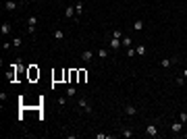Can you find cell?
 <instances>
[{"instance_id":"6da1fadb","label":"cell","mask_w":187,"mask_h":139,"mask_svg":"<svg viewBox=\"0 0 187 139\" xmlns=\"http://www.w3.org/2000/svg\"><path fill=\"white\" fill-rule=\"evenodd\" d=\"M77 106L81 108V110H85L88 114H94V108H92V104L85 100V98H77Z\"/></svg>"},{"instance_id":"7a4b0ae2","label":"cell","mask_w":187,"mask_h":139,"mask_svg":"<svg viewBox=\"0 0 187 139\" xmlns=\"http://www.w3.org/2000/svg\"><path fill=\"white\" fill-rule=\"evenodd\" d=\"M123 112H125V116H135V114H137V106H133L131 102H125Z\"/></svg>"},{"instance_id":"3957f363","label":"cell","mask_w":187,"mask_h":139,"mask_svg":"<svg viewBox=\"0 0 187 139\" xmlns=\"http://www.w3.org/2000/svg\"><path fill=\"white\" fill-rule=\"evenodd\" d=\"M145 135H148V137H158V135H160V133H158V127H156L154 123H148V125H145Z\"/></svg>"},{"instance_id":"277c9868","label":"cell","mask_w":187,"mask_h":139,"mask_svg":"<svg viewBox=\"0 0 187 139\" xmlns=\"http://www.w3.org/2000/svg\"><path fill=\"white\" fill-rule=\"evenodd\" d=\"M36 27H38V17H29L27 19V33H36Z\"/></svg>"},{"instance_id":"5b68a950","label":"cell","mask_w":187,"mask_h":139,"mask_svg":"<svg viewBox=\"0 0 187 139\" xmlns=\"http://www.w3.org/2000/svg\"><path fill=\"white\" fill-rule=\"evenodd\" d=\"M19 6H21V4H19L17 0H4V8H6L8 13H13V10H17Z\"/></svg>"},{"instance_id":"8992f818","label":"cell","mask_w":187,"mask_h":139,"mask_svg":"<svg viewBox=\"0 0 187 139\" xmlns=\"http://www.w3.org/2000/svg\"><path fill=\"white\" fill-rule=\"evenodd\" d=\"M65 17H67V19H75V21H77V13H75V6H71V4H69V6L65 8Z\"/></svg>"},{"instance_id":"52a82bcc","label":"cell","mask_w":187,"mask_h":139,"mask_svg":"<svg viewBox=\"0 0 187 139\" xmlns=\"http://www.w3.org/2000/svg\"><path fill=\"white\" fill-rule=\"evenodd\" d=\"M175 62H177V56H173V58H162V60H160V67H162V69H168V67L175 64Z\"/></svg>"},{"instance_id":"ba28073f","label":"cell","mask_w":187,"mask_h":139,"mask_svg":"<svg viewBox=\"0 0 187 139\" xmlns=\"http://www.w3.org/2000/svg\"><path fill=\"white\" fill-rule=\"evenodd\" d=\"M81 60H85V62L90 64V62L94 60V52L92 50H83V52H81Z\"/></svg>"},{"instance_id":"9c48e42d","label":"cell","mask_w":187,"mask_h":139,"mask_svg":"<svg viewBox=\"0 0 187 139\" xmlns=\"http://www.w3.org/2000/svg\"><path fill=\"white\" fill-rule=\"evenodd\" d=\"M121 46L125 48H133V40H131V35H123V40H121Z\"/></svg>"},{"instance_id":"30bf717a","label":"cell","mask_w":187,"mask_h":139,"mask_svg":"<svg viewBox=\"0 0 187 139\" xmlns=\"http://www.w3.org/2000/svg\"><path fill=\"white\" fill-rule=\"evenodd\" d=\"M38 77H40V71H38V67H36V64H31V67H29V79H31V81H36Z\"/></svg>"},{"instance_id":"8fae6325","label":"cell","mask_w":187,"mask_h":139,"mask_svg":"<svg viewBox=\"0 0 187 139\" xmlns=\"http://www.w3.org/2000/svg\"><path fill=\"white\" fill-rule=\"evenodd\" d=\"M121 135H123L125 139H131V137H133V129H129V127H123V129H121Z\"/></svg>"},{"instance_id":"7c38bea8","label":"cell","mask_w":187,"mask_h":139,"mask_svg":"<svg viewBox=\"0 0 187 139\" xmlns=\"http://www.w3.org/2000/svg\"><path fill=\"white\" fill-rule=\"evenodd\" d=\"M171 131H173V133H181V131H183V123H181V121H179V123H173V125H171Z\"/></svg>"},{"instance_id":"4fadbf2b","label":"cell","mask_w":187,"mask_h":139,"mask_svg":"<svg viewBox=\"0 0 187 139\" xmlns=\"http://www.w3.org/2000/svg\"><path fill=\"white\" fill-rule=\"evenodd\" d=\"M110 50H121V40L110 38Z\"/></svg>"},{"instance_id":"5bb4252c","label":"cell","mask_w":187,"mask_h":139,"mask_svg":"<svg viewBox=\"0 0 187 139\" xmlns=\"http://www.w3.org/2000/svg\"><path fill=\"white\" fill-rule=\"evenodd\" d=\"M135 52H137V56H145V54H148V48L143 46V44H137Z\"/></svg>"},{"instance_id":"9a60e30c","label":"cell","mask_w":187,"mask_h":139,"mask_svg":"<svg viewBox=\"0 0 187 139\" xmlns=\"http://www.w3.org/2000/svg\"><path fill=\"white\" fill-rule=\"evenodd\" d=\"M143 27H145V23H143L141 19H137V21L133 23V29H135V31H143Z\"/></svg>"},{"instance_id":"2e32d148","label":"cell","mask_w":187,"mask_h":139,"mask_svg":"<svg viewBox=\"0 0 187 139\" xmlns=\"http://www.w3.org/2000/svg\"><path fill=\"white\" fill-rule=\"evenodd\" d=\"M75 13H77V21H79V17H81V13H83V2H81V0L75 4Z\"/></svg>"},{"instance_id":"e0dca14e","label":"cell","mask_w":187,"mask_h":139,"mask_svg":"<svg viewBox=\"0 0 187 139\" xmlns=\"http://www.w3.org/2000/svg\"><path fill=\"white\" fill-rule=\"evenodd\" d=\"M10 29H13V27H10V23H2V27H0L2 35H8V33H10Z\"/></svg>"},{"instance_id":"ac0fdd59","label":"cell","mask_w":187,"mask_h":139,"mask_svg":"<svg viewBox=\"0 0 187 139\" xmlns=\"http://www.w3.org/2000/svg\"><path fill=\"white\" fill-rule=\"evenodd\" d=\"M52 35H54V40H58V42H62V40H65V31H60V29H56Z\"/></svg>"},{"instance_id":"d6986e66","label":"cell","mask_w":187,"mask_h":139,"mask_svg":"<svg viewBox=\"0 0 187 139\" xmlns=\"http://www.w3.org/2000/svg\"><path fill=\"white\" fill-rule=\"evenodd\" d=\"M185 77H183V75H181V77H177V79H175V85H177V87H183V85H185Z\"/></svg>"},{"instance_id":"ffe728a7","label":"cell","mask_w":187,"mask_h":139,"mask_svg":"<svg viewBox=\"0 0 187 139\" xmlns=\"http://www.w3.org/2000/svg\"><path fill=\"white\" fill-rule=\"evenodd\" d=\"M67 95H69V98H77V89H75L73 85H71V87H67Z\"/></svg>"},{"instance_id":"44dd1931","label":"cell","mask_w":187,"mask_h":139,"mask_svg":"<svg viewBox=\"0 0 187 139\" xmlns=\"http://www.w3.org/2000/svg\"><path fill=\"white\" fill-rule=\"evenodd\" d=\"M85 79H88V71H79V83H85Z\"/></svg>"},{"instance_id":"7402d4cb","label":"cell","mask_w":187,"mask_h":139,"mask_svg":"<svg viewBox=\"0 0 187 139\" xmlns=\"http://www.w3.org/2000/svg\"><path fill=\"white\" fill-rule=\"evenodd\" d=\"M110 35H112V38H117V40H123V31H121V29H114Z\"/></svg>"},{"instance_id":"603a6c76","label":"cell","mask_w":187,"mask_h":139,"mask_svg":"<svg viewBox=\"0 0 187 139\" xmlns=\"http://www.w3.org/2000/svg\"><path fill=\"white\" fill-rule=\"evenodd\" d=\"M10 44H13V48H19L21 44H23V40H21V38H15V40H13Z\"/></svg>"},{"instance_id":"cb8c5ba5","label":"cell","mask_w":187,"mask_h":139,"mask_svg":"<svg viewBox=\"0 0 187 139\" xmlns=\"http://www.w3.org/2000/svg\"><path fill=\"white\" fill-rule=\"evenodd\" d=\"M98 56L104 60V58H108V50H98Z\"/></svg>"},{"instance_id":"d4e9b609","label":"cell","mask_w":187,"mask_h":139,"mask_svg":"<svg viewBox=\"0 0 187 139\" xmlns=\"http://www.w3.org/2000/svg\"><path fill=\"white\" fill-rule=\"evenodd\" d=\"M135 54H137V52H135V48H127V56H129V58H133Z\"/></svg>"},{"instance_id":"484cf974","label":"cell","mask_w":187,"mask_h":139,"mask_svg":"<svg viewBox=\"0 0 187 139\" xmlns=\"http://www.w3.org/2000/svg\"><path fill=\"white\" fill-rule=\"evenodd\" d=\"M67 102H69V95H62V98H58V104H60V106H65Z\"/></svg>"},{"instance_id":"4316f807","label":"cell","mask_w":187,"mask_h":139,"mask_svg":"<svg viewBox=\"0 0 187 139\" xmlns=\"http://www.w3.org/2000/svg\"><path fill=\"white\" fill-rule=\"evenodd\" d=\"M179 121L185 125V123H187V112H181V114H179Z\"/></svg>"},{"instance_id":"83f0119b","label":"cell","mask_w":187,"mask_h":139,"mask_svg":"<svg viewBox=\"0 0 187 139\" xmlns=\"http://www.w3.org/2000/svg\"><path fill=\"white\" fill-rule=\"evenodd\" d=\"M96 139H108V135H104V133H98V135H96Z\"/></svg>"},{"instance_id":"f1b7e54d","label":"cell","mask_w":187,"mask_h":139,"mask_svg":"<svg viewBox=\"0 0 187 139\" xmlns=\"http://www.w3.org/2000/svg\"><path fill=\"white\" fill-rule=\"evenodd\" d=\"M183 77H185V79H187V69H185V71H183Z\"/></svg>"},{"instance_id":"f546056e","label":"cell","mask_w":187,"mask_h":139,"mask_svg":"<svg viewBox=\"0 0 187 139\" xmlns=\"http://www.w3.org/2000/svg\"><path fill=\"white\" fill-rule=\"evenodd\" d=\"M31 2H38V0H31Z\"/></svg>"}]
</instances>
